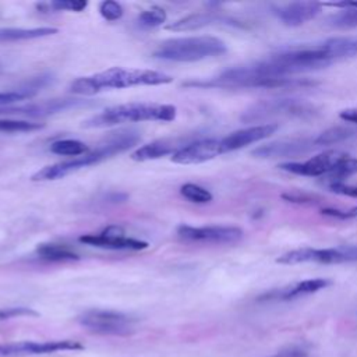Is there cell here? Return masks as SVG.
Listing matches in <instances>:
<instances>
[{
    "instance_id": "obj_1",
    "label": "cell",
    "mask_w": 357,
    "mask_h": 357,
    "mask_svg": "<svg viewBox=\"0 0 357 357\" xmlns=\"http://www.w3.org/2000/svg\"><path fill=\"white\" fill-rule=\"evenodd\" d=\"M139 139H141V135L135 130H120L116 132H110L93 151H89L71 160H64L50 166H45L36 173H33L31 180L50 181V180L63 178L77 170H81L92 165H98L120 152L127 151L128 148L137 145Z\"/></svg>"
},
{
    "instance_id": "obj_2",
    "label": "cell",
    "mask_w": 357,
    "mask_h": 357,
    "mask_svg": "<svg viewBox=\"0 0 357 357\" xmlns=\"http://www.w3.org/2000/svg\"><path fill=\"white\" fill-rule=\"evenodd\" d=\"M172 81L173 77L162 71L110 67L105 71L77 78L71 82L70 92L82 96H92L107 89H123L138 85H163Z\"/></svg>"
},
{
    "instance_id": "obj_3",
    "label": "cell",
    "mask_w": 357,
    "mask_h": 357,
    "mask_svg": "<svg viewBox=\"0 0 357 357\" xmlns=\"http://www.w3.org/2000/svg\"><path fill=\"white\" fill-rule=\"evenodd\" d=\"M177 109L166 103L131 102L107 107L100 113L82 121L85 128H105L121 123L138 121H172L176 119Z\"/></svg>"
},
{
    "instance_id": "obj_4",
    "label": "cell",
    "mask_w": 357,
    "mask_h": 357,
    "mask_svg": "<svg viewBox=\"0 0 357 357\" xmlns=\"http://www.w3.org/2000/svg\"><path fill=\"white\" fill-rule=\"evenodd\" d=\"M226 50V43L222 39L202 35L167 39L153 50L152 56L166 61L190 63L220 56Z\"/></svg>"
},
{
    "instance_id": "obj_5",
    "label": "cell",
    "mask_w": 357,
    "mask_h": 357,
    "mask_svg": "<svg viewBox=\"0 0 357 357\" xmlns=\"http://www.w3.org/2000/svg\"><path fill=\"white\" fill-rule=\"evenodd\" d=\"M318 113V109L304 100L293 98H279V99H266L251 105L241 114V121L255 123L265 121L273 117H312Z\"/></svg>"
},
{
    "instance_id": "obj_6",
    "label": "cell",
    "mask_w": 357,
    "mask_h": 357,
    "mask_svg": "<svg viewBox=\"0 0 357 357\" xmlns=\"http://www.w3.org/2000/svg\"><path fill=\"white\" fill-rule=\"evenodd\" d=\"M77 319L89 332L98 335L128 336L137 328V319L134 317L113 310H86Z\"/></svg>"
},
{
    "instance_id": "obj_7",
    "label": "cell",
    "mask_w": 357,
    "mask_h": 357,
    "mask_svg": "<svg viewBox=\"0 0 357 357\" xmlns=\"http://www.w3.org/2000/svg\"><path fill=\"white\" fill-rule=\"evenodd\" d=\"M278 264L296 265V264H344L357 262V244L337 245L329 248H297L282 254Z\"/></svg>"
},
{
    "instance_id": "obj_8",
    "label": "cell",
    "mask_w": 357,
    "mask_h": 357,
    "mask_svg": "<svg viewBox=\"0 0 357 357\" xmlns=\"http://www.w3.org/2000/svg\"><path fill=\"white\" fill-rule=\"evenodd\" d=\"M177 234L185 241L211 243V244H233L243 238V230L237 226H190L177 227Z\"/></svg>"
},
{
    "instance_id": "obj_9",
    "label": "cell",
    "mask_w": 357,
    "mask_h": 357,
    "mask_svg": "<svg viewBox=\"0 0 357 357\" xmlns=\"http://www.w3.org/2000/svg\"><path fill=\"white\" fill-rule=\"evenodd\" d=\"M88 100L84 99H50L42 102H31L24 105H11L6 107H0V116L11 117V116H21V117H45L52 116L60 112H66L70 109H75L79 106L88 105Z\"/></svg>"
},
{
    "instance_id": "obj_10",
    "label": "cell",
    "mask_w": 357,
    "mask_h": 357,
    "mask_svg": "<svg viewBox=\"0 0 357 357\" xmlns=\"http://www.w3.org/2000/svg\"><path fill=\"white\" fill-rule=\"evenodd\" d=\"M84 344L77 340H49V342H14L0 344V357H25V356H40L56 351L81 350Z\"/></svg>"
},
{
    "instance_id": "obj_11",
    "label": "cell",
    "mask_w": 357,
    "mask_h": 357,
    "mask_svg": "<svg viewBox=\"0 0 357 357\" xmlns=\"http://www.w3.org/2000/svg\"><path fill=\"white\" fill-rule=\"evenodd\" d=\"M344 156L340 151H324L304 162H286L279 165V167L284 172L298 174V176H308V177H319V176H329L339 160Z\"/></svg>"
},
{
    "instance_id": "obj_12",
    "label": "cell",
    "mask_w": 357,
    "mask_h": 357,
    "mask_svg": "<svg viewBox=\"0 0 357 357\" xmlns=\"http://www.w3.org/2000/svg\"><path fill=\"white\" fill-rule=\"evenodd\" d=\"M315 148H319L314 138H290L278 139L261 145L251 151V155L261 159H275V158H291L304 155Z\"/></svg>"
},
{
    "instance_id": "obj_13",
    "label": "cell",
    "mask_w": 357,
    "mask_h": 357,
    "mask_svg": "<svg viewBox=\"0 0 357 357\" xmlns=\"http://www.w3.org/2000/svg\"><path fill=\"white\" fill-rule=\"evenodd\" d=\"M81 243L100 247V248H109V250H144L148 247V243L127 237L124 236V231L120 226H109L103 231L98 234H86L79 237Z\"/></svg>"
},
{
    "instance_id": "obj_14",
    "label": "cell",
    "mask_w": 357,
    "mask_h": 357,
    "mask_svg": "<svg viewBox=\"0 0 357 357\" xmlns=\"http://www.w3.org/2000/svg\"><path fill=\"white\" fill-rule=\"evenodd\" d=\"M222 155L220 138H197L172 155L170 160L178 165H197Z\"/></svg>"
},
{
    "instance_id": "obj_15",
    "label": "cell",
    "mask_w": 357,
    "mask_h": 357,
    "mask_svg": "<svg viewBox=\"0 0 357 357\" xmlns=\"http://www.w3.org/2000/svg\"><path fill=\"white\" fill-rule=\"evenodd\" d=\"M278 128L279 126L276 123H264V124H255V126H250V127L233 131L229 135L220 138L222 153L233 152L250 144L262 141L269 135H272Z\"/></svg>"
},
{
    "instance_id": "obj_16",
    "label": "cell",
    "mask_w": 357,
    "mask_h": 357,
    "mask_svg": "<svg viewBox=\"0 0 357 357\" xmlns=\"http://www.w3.org/2000/svg\"><path fill=\"white\" fill-rule=\"evenodd\" d=\"M197 137H174V138H162L152 141L144 146H139L131 153V159L137 162H145L152 159H159L167 155H174L178 149L187 144L195 141Z\"/></svg>"
},
{
    "instance_id": "obj_17",
    "label": "cell",
    "mask_w": 357,
    "mask_h": 357,
    "mask_svg": "<svg viewBox=\"0 0 357 357\" xmlns=\"http://www.w3.org/2000/svg\"><path fill=\"white\" fill-rule=\"evenodd\" d=\"M322 10L317 1H294L275 8L276 17L287 26H300L314 20Z\"/></svg>"
},
{
    "instance_id": "obj_18",
    "label": "cell",
    "mask_w": 357,
    "mask_h": 357,
    "mask_svg": "<svg viewBox=\"0 0 357 357\" xmlns=\"http://www.w3.org/2000/svg\"><path fill=\"white\" fill-rule=\"evenodd\" d=\"M329 284H331V280H328V279H322V278L307 279V280H301L294 284L265 293L258 300H293L297 297L317 293V291L328 287Z\"/></svg>"
},
{
    "instance_id": "obj_19",
    "label": "cell",
    "mask_w": 357,
    "mask_h": 357,
    "mask_svg": "<svg viewBox=\"0 0 357 357\" xmlns=\"http://www.w3.org/2000/svg\"><path fill=\"white\" fill-rule=\"evenodd\" d=\"M219 21H225L223 17H219L216 13L208 11V13H195L190 14L184 18H180L166 26L167 31L173 32H183V31H195L212 24H216Z\"/></svg>"
},
{
    "instance_id": "obj_20",
    "label": "cell",
    "mask_w": 357,
    "mask_h": 357,
    "mask_svg": "<svg viewBox=\"0 0 357 357\" xmlns=\"http://www.w3.org/2000/svg\"><path fill=\"white\" fill-rule=\"evenodd\" d=\"M57 33V28H0V42H15L26 39H38Z\"/></svg>"
},
{
    "instance_id": "obj_21",
    "label": "cell",
    "mask_w": 357,
    "mask_h": 357,
    "mask_svg": "<svg viewBox=\"0 0 357 357\" xmlns=\"http://www.w3.org/2000/svg\"><path fill=\"white\" fill-rule=\"evenodd\" d=\"M36 254L39 255V258L46 261H53V262H66V261L79 259V255L77 252L60 244H40L36 248Z\"/></svg>"
},
{
    "instance_id": "obj_22",
    "label": "cell",
    "mask_w": 357,
    "mask_h": 357,
    "mask_svg": "<svg viewBox=\"0 0 357 357\" xmlns=\"http://www.w3.org/2000/svg\"><path fill=\"white\" fill-rule=\"evenodd\" d=\"M356 135V131L347 127H332L321 132L319 135L315 137V142L318 146H325V145H333L343 142L351 137Z\"/></svg>"
},
{
    "instance_id": "obj_23",
    "label": "cell",
    "mask_w": 357,
    "mask_h": 357,
    "mask_svg": "<svg viewBox=\"0 0 357 357\" xmlns=\"http://www.w3.org/2000/svg\"><path fill=\"white\" fill-rule=\"evenodd\" d=\"M50 152L61 156H81L88 151V146L78 139H59L50 144Z\"/></svg>"
},
{
    "instance_id": "obj_24",
    "label": "cell",
    "mask_w": 357,
    "mask_h": 357,
    "mask_svg": "<svg viewBox=\"0 0 357 357\" xmlns=\"http://www.w3.org/2000/svg\"><path fill=\"white\" fill-rule=\"evenodd\" d=\"M332 28H357V8H343L339 13L329 15L325 21Z\"/></svg>"
},
{
    "instance_id": "obj_25",
    "label": "cell",
    "mask_w": 357,
    "mask_h": 357,
    "mask_svg": "<svg viewBox=\"0 0 357 357\" xmlns=\"http://www.w3.org/2000/svg\"><path fill=\"white\" fill-rule=\"evenodd\" d=\"M357 173V159L344 153V156L335 166L333 172L328 176V181H343V178L350 177Z\"/></svg>"
},
{
    "instance_id": "obj_26",
    "label": "cell",
    "mask_w": 357,
    "mask_h": 357,
    "mask_svg": "<svg viewBox=\"0 0 357 357\" xmlns=\"http://www.w3.org/2000/svg\"><path fill=\"white\" fill-rule=\"evenodd\" d=\"M180 192L185 199L195 202V204H208L213 198L209 190H206L198 184H194V183H185L184 185H181Z\"/></svg>"
},
{
    "instance_id": "obj_27",
    "label": "cell",
    "mask_w": 357,
    "mask_h": 357,
    "mask_svg": "<svg viewBox=\"0 0 357 357\" xmlns=\"http://www.w3.org/2000/svg\"><path fill=\"white\" fill-rule=\"evenodd\" d=\"M43 127L45 126L42 123H31L28 120L0 119V132H28Z\"/></svg>"
},
{
    "instance_id": "obj_28",
    "label": "cell",
    "mask_w": 357,
    "mask_h": 357,
    "mask_svg": "<svg viewBox=\"0 0 357 357\" xmlns=\"http://www.w3.org/2000/svg\"><path fill=\"white\" fill-rule=\"evenodd\" d=\"M206 81H192V82H185L184 86H197V88H205ZM317 85L315 81L308 79V78H293V77H283L278 78V85L276 88H305V86H314Z\"/></svg>"
},
{
    "instance_id": "obj_29",
    "label": "cell",
    "mask_w": 357,
    "mask_h": 357,
    "mask_svg": "<svg viewBox=\"0 0 357 357\" xmlns=\"http://www.w3.org/2000/svg\"><path fill=\"white\" fill-rule=\"evenodd\" d=\"M165 21H166V11L163 8H160V7H156V6L149 8V10L142 11L139 14V17H138V22L142 26H146V28L159 26Z\"/></svg>"
},
{
    "instance_id": "obj_30",
    "label": "cell",
    "mask_w": 357,
    "mask_h": 357,
    "mask_svg": "<svg viewBox=\"0 0 357 357\" xmlns=\"http://www.w3.org/2000/svg\"><path fill=\"white\" fill-rule=\"evenodd\" d=\"M33 93L32 91H29L28 88L25 86H21L18 89H14V91H4V92H0V107H6V106H11L14 103H18L24 99H29L32 98Z\"/></svg>"
},
{
    "instance_id": "obj_31",
    "label": "cell",
    "mask_w": 357,
    "mask_h": 357,
    "mask_svg": "<svg viewBox=\"0 0 357 357\" xmlns=\"http://www.w3.org/2000/svg\"><path fill=\"white\" fill-rule=\"evenodd\" d=\"M99 13L107 21H117L123 15V7L117 1L105 0L99 4Z\"/></svg>"
},
{
    "instance_id": "obj_32",
    "label": "cell",
    "mask_w": 357,
    "mask_h": 357,
    "mask_svg": "<svg viewBox=\"0 0 357 357\" xmlns=\"http://www.w3.org/2000/svg\"><path fill=\"white\" fill-rule=\"evenodd\" d=\"M86 6H88V3L84 0H56V1L50 3V7L56 11L67 10V11L79 13V11L85 10Z\"/></svg>"
},
{
    "instance_id": "obj_33",
    "label": "cell",
    "mask_w": 357,
    "mask_h": 357,
    "mask_svg": "<svg viewBox=\"0 0 357 357\" xmlns=\"http://www.w3.org/2000/svg\"><path fill=\"white\" fill-rule=\"evenodd\" d=\"M38 312L26 308V307H10V308H0V321L18 318V317H36Z\"/></svg>"
},
{
    "instance_id": "obj_34",
    "label": "cell",
    "mask_w": 357,
    "mask_h": 357,
    "mask_svg": "<svg viewBox=\"0 0 357 357\" xmlns=\"http://www.w3.org/2000/svg\"><path fill=\"white\" fill-rule=\"evenodd\" d=\"M282 198L289 201V202H294V204H312V202H318V197L312 195V194H307L303 191H293V192H286L282 194Z\"/></svg>"
},
{
    "instance_id": "obj_35",
    "label": "cell",
    "mask_w": 357,
    "mask_h": 357,
    "mask_svg": "<svg viewBox=\"0 0 357 357\" xmlns=\"http://www.w3.org/2000/svg\"><path fill=\"white\" fill-rule=\"evenodd\" d=\"M326 187L340 195H349V197H357V185H350L343 181H328Z\"/></svg>"
},
{
    "instance_id": "obj_36",
    "label": "cell",
    "mask_w": 357,
    "mask_h": 357,
    "mask_svg": "<svg viewBox=\"0 0 357 357\" xmlns=\"http://www.w3.org/2000/svg\"><path fill=\"white\" fill-rule=\"evenodd\" d=\"M324 215L326 216H332V218H337V219H350V218H357V206L349 209V211H339V209H333V208H325L321 211Z\"/></svg>"
},
{
    "instance_id": "obj_37",
    "label": "cell",
    "mask_w": 357,
    "mask_h": 357,
    "mask_svg": "<svg viewBox=\"0 0 357 357\" xmlns=\"http://www.w3.org/2000/svg\"><path fill=\"white\" fill-rule=\"evenodd\" d=\"M340 119L349 123H357V107L354 109H346L343 112H340Z\"/></svg>"
}]
</instances>
